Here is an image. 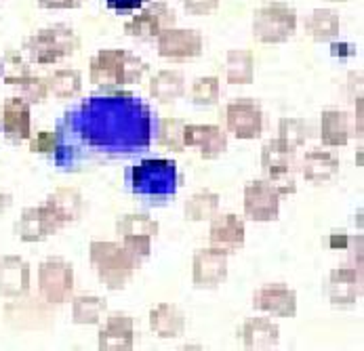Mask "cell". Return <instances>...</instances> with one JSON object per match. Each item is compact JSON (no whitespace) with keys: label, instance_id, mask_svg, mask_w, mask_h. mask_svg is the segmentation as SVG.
<instances>
[{"label":"cell","instance_id":"cell-11","mask_svg":"<svg viewBox=\"0 0 364 351\" xmlns=\"http://www.w3.org/2000/svg\"><path fill=\"white\" fill-rule=\"evenodd\" d=\"M225 124L228 131L238 139H259L265 126V114L261 103L253 97L232 99L225 105Z\"/></svg>","mask_w":364,"mask_h":351},{"label":"cell","instance_id":"cell-12","mask_svg":"<svg viewBox=\"0 0 364 351\" xmlns=\"http://www.w3.org/2000/svg\"><path fill=\"white\" fill-rule=\"evenodd\" d=\"M324 293L328 301L335 307H350L360 301L363 297V265H356L352 261H346L331 269L326 282H324Z\"/></svg>","mask_w":364,"mask_h":351},{"label":"cell","instance_id":"cell-25","mask_svg":"<svg viewBox=\"0 0 364 351\" xmlns=\"http://www.w3.org/2000/svg\"><path fill=\"white\" fill-rule=\"evenodd\" d=\"M238 337L247 350H267L280 341V326L265 315L247 318L238 330Z\"/></svg>","mask_w":364,"mask_h":351},{"label":"cell","instance_id":"cell-5","mask_svg":"<svg viewBox=\"0 0 364 351\" xmlns=\"http://www.w3.org/2000/svg\"><path fill=\"white\" fill-rule=\"evenodd\" d=\"M78 49L80 34L65 23L41 28L23 40V53L28 61L36 65H53L65 57H72Z\"/></svg>","mask_w":364,"mask_h":351},{"label":"cell","instance_id":"cell-31","mask_svg":"<svg viewBox=\"0 0 364 351\" xmlns=\"http://www.w3.org/2000/svg\"><path fill=\"white\" fill-rule=\"evenodd\" d=\"M221 208V196L213 190H198L183 202V215L192 223L210 221Z\"/></svg>","mask_w":364,"mask_h":351},{"label":"cell","instance_id":"cell-40","mask_svg":"<svg viewBox=\"0 0 364 351\" xmlns=\"http://www.w3.org/2000/svg\"><path fill=\"white\" fill-rule=\"evenodd\" d=\"M30 61H26L21 57V53L17 50H6L2 57H0V78L6 82V80H13L17 76H23V74H30Z\"/></svg>","mask_w":364,"mask_h":351},{"label":"cell","instance_id":"cell-15","mask_svg":"<svg viewBox=\"0 0 364 351\" xmlns=\"http://www.w3.org/2000/svg\"><path fill=\"white\" fill-rule=\"evenodd\" d=\"M61 225L59 221L55 219L49 206L43 202L38 206H28L21 210L19 219L15 221L13 225V232L15 236L21 240V242H45L49 236H53L55 232H59Z\"/></svg>","mask_w":364,"mask_h":351},{"label":"cell","instance_id":"cell-46","mask_svg":"<svg viewBox=\"0 0 364 351\" xmlns=\"http://www.w3.org/2000/svg\"><path fill=\"white\" fill-rule=\"evenodd\" d=\"M11 206H13V196H11L9 192L0 190V215H2V212H6Z\"/></svg>","mask_w":364,"mask_h":351},{"label":"cell","instance_id":"cell-26","mask_svg":"<svg viewBox=\"0 0 364 351\" xmlns=\"http://www.w3.org/2000/svg\"><path fill=\"white\" fill-rule=\"evenodd\" d=\"M299 168H301V175H304L306 181L326 183V181H331V179H335L339 175L341 162L333 151L314 148V150L306 151V156L299 162Z\"/></svg>","mask_w":364,"mask_h":351},{"label":"cell","instance_id":"cell-3","mask_svg":"<svg viewBox=\"0 0 364 351\" xmlns=\"http://www.w3.org/2000/svg\"><path fill=\"white\" fill-rule=\"evenodd\" d=\"M146 72L148 63L127 49H102L89 61V80L102 93H114L137 85Z\"/></svg>","mask_w":364,"mask_h":351},{"label":"cell","instance_id":"cell-32","mask_svg":"<svg viewBox=\"0 0 364 351\" xmlns=\"http://www.w3.org/2000/svg\"><path fill=\"white\" fill-rule=\"evenodd\" d=\"M49 95L57 99H74L82 91V72L76 68H59L47 76Z\"/></svg>","mask_w":364,"mask_h":351},{"label":"cell","instance_id":"cell-42","mask_svg":"<svg viewBox=\"0 0 364 351\" xmlns=\"http://www.w3.org/2000/svg\"><path fill=\"white\" fill-rule=\"evenodd\" d=\"M221 0H181V6L190 15H210L219 9Z\"/></svg>","mask_w":364,"mask_h":351},{"label":"cell","instance_id":"cell-47","mask_svg":"<svg viewBox=\"0 0 364 351\" xmlns=\"http://www.w3.org/2000/svg\"><path fill=\"white\" fill-rule=\"evenodd\" d=\"M328 2H346V0H328Z\"/></svg>","mask_w":364,"mask_h":351},{"label":"cell","instance_id":"cell-27","mask_svg":"<svg viewBox=\"0 0 364 351\" xmlns=\"http://www.w3.org/2000/svg\"><path fill=\"white\" fill-rule=\"evenodd\" d=\"M352 137V124L348 112L339 107H326L320 114V141L324 148H343Z\"/></svg>","mask_w":364,"mask_h":351},{"label":"cell","instance_id":"cell-38","mask_svg":"<svg viewBox=\"0 0 364 351\" xmlns=\"http://www.w3.org/2000/svg\"><path fill=\"white\" fill-rule=\"evenodd\" d=\"M278 137L282 141H287L289 146H293V148H301L310 139V126L301 118H295V116L280 118V122H278Z\"/></svg>","mask_w":364,"mask_h":351},{"label":"cell","instance_id":"cell-22","mask_svg":"<svg viewBox=\"0 0 364 351\" xmlns=\"http://www.w3.org/2000/svg\"><path fill=\"white\" fill-rule=\"evenodd\" d=\"M135 345V320L129 313L114 311L105 318L97 333V347L107 351H127Z\"/></svg>","mask_w":364,"mask_h":351},{"label":"cell","instance_id":"cell-2","mask_svg":"<svg viewBox=\"0 0 364 351\" xmlns=\"http://www.w3.org/2000/svg\"><path fill=\"white\" fill-rule=\"evenodd\" d=\"M127 190L144 200L164 202L175 198L181 185V173L171 158H146L124 171Z\"/></svg>","mask_w":364,"mask_h":351},{"label":"cell","instance_id":"cell-1","mask_svg":"<svg viewBox=\"0 0 364 351\" xmlns=\"http://www.w3.org/2000/svg\"><path fill=\"white\" fill-rule=\"evenodd\" d=\"M154 112L148 101L127 93H97L70 105L55 124L53 162L80 173L105 162L139 156L152 146Z\"/></svg>","mask_w":364,"mask_h":351},{"label":"cell","instance_id":"cell-10","mask_svg":"<svg viewBox=\"0 0 364 351\" xmlns=\"http://www.w3.org/2000/svg\"><path fill=\"white\" fill-rule=\"evenodd\" d=\"M4 320L15 330H49L53 326V305L41 295L30 293L17 299H9L4 305Z\"/></svg>","mask_w":364,"mask_h":351},{"label":"cell","instance_id":"cell-9","mask_svg":"<svg viewBox=\"0 0 364 351\" xmlns=\"http://www.w3.org/2000/svg\"><path fill=\"white\" fill-rule=\"evenodd\" d=\"M177 26V13L162 0H150L131 19L124 21V34L137 40H156L158 36Z\"/></svg>","mask_w":364,"mask_h":351},{"label":"cell","instance_id":"cell-36","mask_svg":"<svg viewBox=\"0 0 364 351\" xmlns=\"http://www.w3.org/2000/svg\"><path fill=\"white\" fill-rule=\"evenodd\" d=\"M4 85H9L19 97L28 101L30 105L34 103H43L49 97V87H47V78L45 76H36V74H23L17 76L13 80H6Z\"/></svg>","mask_w":364,"mask_h":351},{"label":"cell","instance_id":"cell-8","mask_svg":"<svg viewBox=\"0 0 364 351\" xmlns=\"http://www.w3.org/2000/svg\"><path fill=\"white\" fill-rule=\"evenodd\" d=\"M158 232L160 223L148 212H127L116 221V236H120L122 247L133 252L141 263L150 256Z\"/></svg>","mask_w":364,"mask_h":351},{"label":"cell","instance_id":"cell-29","mask_svg":"<svg viewBox=\"0 0 364 351\" xmlns=\"http://www.w3.org/2000/svg\"><path fill=\"white\" fill-rule=\"evenodd\" d=\"M304 30L316 43H328L339 36V30H341L339 13L326 6L314 9L304 21Z\"/></svg>","mask_w":364,"mask_h":351},{"label":"cell","instance_id":"cell-33","mask_svg":"<svg viewBox=\"0 0 364 351\" xmlns=\"http://www.w3.org/2000/svg\"><path fill=\"white\" fill-rule=\"evenodd\" d=\"M107 311V301L100 295H76L72 297V320L74 324H100Z\"/></svg>","mask_w":364,"mask_h":351},{"label":"cell","instance_id":"cell-16","mask_svg":"<svg viewBox=\"0 0 364 351\" xmlns=\"http://www.w3.org/2000/svg\"><path fill=\"white\" fill-rule=\"evenodd\" d=\"M242 206H245V215L251 221L257 223L276 221L280 215V196L265 179H253L245 185Z\"/></svg>","mask_w":364,"mask_h":351},{"label":"cell","instance_id":"cell-45","mask_svg":"<svg viewBox=\"0 0 364 351\" xmlns=\"http://www.w3.org/2000/svg\"><path fill=\"white\" fill-rule=\"evenodd\" d=\"M356 105V118H354V137H363V97H356L354 99Z\"/></svg>","mask_w":364,"mask_h":351},{"label":"cell","instance_id":"cell-6","mask_svg":"<svg viewBox=\"0 0 364 351\" xmlns=\"http://www.w3.org/2000/svg\"><path fill=\"white\" fill-rule=\"evenodd\" d=\"M299 15L295 6L272 0L253 13V36L263 45H280L295 36Z\"/></svg>","mask_w":364,"mask_h":351},{"label":"cell","instance_id":"cell-20","mask_svg":"<svg viewBox=\"0 0 364 351\" xmlns=\"http://www.w3.org/2000/svg\"><path fill=\"white\" fill-rule=\"evenodd\" d=\"M247 225L245 219L236 212H217L208 225V244L228 252L238 251L245 247Z\"/></svg>","mask_w":364,"mask_h":351},{"label":"cell","instance_id":"cell-23","mask_svg":"<svg viewBox=\"0 0 364 351\" xmlns=\"http://www.w3.org/2000/svg\"><path fill=\"white\" fill-rule=\"evenodd\" d=\"M148 324L160 339H179L188 328V315L175 303H158L150 309Z\"/></svg>","mask_w":364,"mask_h":351},{"label":"cell","instance_id":"cell-7","mask_svg":"<svg viewBox=\"0 0 364 351\" xmlns=\"http://www.w3.org/2000/svg\"><path fill=\"white\" fill-rule=\"evenodd\" d=\"M36 278H38V295L53 307L63 305L74 297V288H76L74 265L63 256L43 259Z\"/></svg>","mask_w":364,"mask_h":351},{"label":"cell","instance_id":"cell-14","mask_svg":"<svg viewBox=\"0 0 364 351\" xmlns=\"http://www.w3.org/2000/svg\"><path fill=\"white\" fill-rule=\"evenodd\" d=\"M230 252L217 247L196 249L192 256V282L198 288H215L228 278Z\"/></svg>","mask_w":364,"mask_h":351},{"label":"cell","instance_id":"cell-28","mask_svg":"<svg viewBox=\"0 0 364 351\" xmlns=\"http://www.w3.org/2000/svg\"><path fill=\"white\" fill-rule=\"evenodd\" d=\"M148 91H150L152 99L168 105V103H175V101L181 99L186 95L188 80H186L183 72L173 70V68H164V70H158L156 74L150 78Z\"/></svg>","mask_w":364,"mask_h":351},{"label":"cell","instance_id":"cell-18","mask_svg":"<svg viewBox=\"0 0 364 351\" xmlns=\"http://www.w3.org/2000/svg\"><path fill=\"white\" fill-rule=\"evenodd\" d=\"M0 126L9 141H28L32 137V105L19 95L6 97L0 105Z\"/></svg>","mask_w":364,"mask_h":351},{"label":"cell","instance_id":"cell-35","mask_svg":"<svg viewBox=\"0 0 364 351\" xmlns=\"http://www.w3.org/2000/svg\"><path fill=\"white\" fill-rule=\"evenodd\" d=\"M297 162V148L289 146L280 137L267 139L261 146V168H278V166H295Z\"/></svg>","mask_w":364,"mask_h":351},{"label":"cell","instance_id":"cell-37","mask_svg":"<svg viewBox=\"0 0 364 351\" xmlns=\"http://www.w3.org/2000/svg\"><path fill=\"white\" fill-rule=\"evenodd\" d=\"M221 97V80L217 76H198L190 87V99L196 105H215Z\"/></svg>","mask_w":364,"mask_h":351},{"label":"cell","instance_id":"cell-41","mask_svg":"<svg viewBox=\"0 0 364 351\" xmlns=\"http://www.w3.org/2000/svg\"><path fill=\"white\" fill-rule=\"evenodd\" d=\"M55 146H57L55 131H38L36 135L28 139V148L32 153H51L53 156Z\"/></svg>","mask_w":364,"mask_h":351},{"label":"cell","instance_id":"cell-30","mask_svg":"<svg viewBox=\"0 0 364 351\" xmlns=\"http://www.w3.org/2000/svg\"><path fill=\"white\" fill-rule=\"evenodd\" d=\"M228 85H251L255 80V55L251 49H230L225 55Z\"/></svg>","mask_w":364,"mask_h":351},{"label":"cell","instance_id":"cell-34","mask_svg":"<svg viewBox=\"0 0 364 351\" xmlns=\"http://www.w3.org/2000/svg\"><path fill=\"white\" fill-rule=\"evenodd\" d=\"M183 126L186 122L181 118H171V116H162L154 120V135L152 139H156L160 148L171 151H183Z\"/></svg>","mask_w":364,"mask_h":351},{"label":"cell","instance_id":"cell-24","mask_svg":"<svg viewBox=\"0 0 364 351\" xmlns=\"http://www.w3.org/2000/svg\"><path fill=\"white\" fill-rule=\"evenodd\" d=\"M45 204L49 206V210L55 215V219L59 221L61 227H65L70 223H76L82 217L85 206H87L80 190L70 188V185L55 188L51 194L47 196Z\"/></svg>","mask_w":364,"mask_h":351},{"label":"cell","instance_id":"cell-39","mask_svg":"<svg viewBox=\"0 0 364 351\" xmlns=\"http://www.w3.org/2000/svg\"><path fill=\"white\" fill-rule=\"evenodd\" d=\"M263 179L278 192V196H291L297 192V175L295 166H278V168H267L263 171Z\"/></svg>","mask_w":364,"mask_h":351},{"label":"cell","instance_id":"cell-44","mask_svg":"<svg viewBox=\"0 0 364 351\" xmlns=\"http://www.w3.org/2000/svg\"><path fill=\"white\" fill-rule=\"evenodd\" d=\"M41 9H51V11H61V9H78L87 0H36Z\"/></svg>","mask_w":364,"mask_h":351},{"label":"cell","instance_id":"cell-21","mask_svg":"<svg viewBox=\"0 0 364 351\" xmlns=\"http://www.w3.org/2000/svg\"><path fill=\"white\" fill-rule=\"evenodd\" d=\"M183 146L198 150L200 158L215 160L228 150V133L219 124H188L183 126Z\"/></svg>","mask_w":364,"mask_h":351},{"label":"cell","instance_id":"cell-43","mask_svg":"<svg viewBox=\"0 0 364 351\" xmlns=\"http://www.w3.org/2000/svg\"><path fill=\"white\" fill-rule=\"evenodd\" d=\"M150 0H105L107 9L116 11V13H131V11H139L144 4H148Z\"/></svg>","mask_w":364,"mask_h":351},{"label":"cell","instance_id":"cell-19","mask_svg":"<svg viewBox=\"0 0 364 351\" xmlns=\"http://www.w3.org/2000/svg\"><path fill=\"white\" fill-rule=\"evenodd\" d=\"M32 267L19 254H0V297L17 299L30 293Z\"/></svg>","mask_w":364,"mask_h":351},{"label":"cell","instance_id":"cell-4","mask_svg":"<svg viewBox=\"0 0 364 351\" xmlns=\"http://www.w3.org/2000/svg\"><path fill=\"white\" fill-rule=\"evenodd\" d=\"M89 261L100 282L109 291H122L141 267V261L133 252L114 240H93L89 247Z\"/></svg>","mask_w":364,"mask_h":351},{"label":"cell","instance_id":"cell-17","mask_svg":"<svg viewBox=\"0 0 364 351\" xmlns=\"http://www.w3.org/2000/svg\"><path fill=\"white\" fill-rule=\"evenodd\" d=\"M253 307L272 318L297 315V291L284 282H269L253 293Z\"/></svg>","mask_w":364,"mask_h":351},{"label":"cell","instance_id":"cell-13","mask_svg":"<svg viewBox=\"0 0 364 351\" xmlns=\"http://www.w3.org/2000/svg\"><path fill=\"white\" fill-rule=\"evenodd\" d=\"M158 55L168 61H190L203 55L205 36L196 28H168L156 38Z\"/></svg>","mask_w":364,"mask_h":351}]
</instances>
